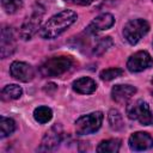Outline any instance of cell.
I'll list each match as a JSON object with an SVG mask.
<instances>
[{
  "instance_id": "7402d4cb",
  "label": "cell",
  "mask_w": 153,
  "mask_h": 153,
  "mask_svg": "<svg viewBox=\"0 0 153 153\" xmlns=\"http://www.w3.org/2000/svg\"><path fill=\"white\" fill-rule=\"evenodd\" d=\"M112 44H114V42H112L111 37H103V38H100V39L97 42V44L94 45L93 53H94L96 55H102V54L105 53L109 48H111Z\"/></svg>"
},
{
  "instance_id": "d4e9b609",
  "label": "cell",
  "mask_w": 153,
  "mask_h": 153,
  "mask_svg": "<svg viewBox=\"0 0 153 153\" xmlns=\"http://www.w3.org/2000/svg\"><path fill=\"white\" fill-rule=\"evenodd\" d=\"M152 1H153V0H152Z\"/></svg>"
},
{
  "instance_id": "ba28073f",
  "label": "cell",
  "mask_w": 153,
  "mask_h": 153,
  "mask_svg": "<svg viewBox=\"0 0 153 153\" xmlns=\"http://www.w3.org/2000/svg\"><path fill=\"white\" fill-rule=\"evenodd\" d=\"M16 50V35L11 26H2L0 38V55L2 59L12 55Z\"/></svg>"
},
{
  "instance_id": "9c48e42d",
  "label": "cell",
  "mask_w": 153,
  "mask_h": 153,
  "mask_svg": "<svg viewBox=\"0 0 153 153\" xmlns=\"http://www.w3.org/2000/svg\"><path fill=\"white\" fill-rule=\"evenodd\" d=\"M10 73L14 79L23 81V82L31 81L35 76L33 67L26 62H23V61L12 62L10 66Z\"/></svg>"
},
{
  "instance_id": "d6986e66",
  "label": "cell",
  "mask_w": 153,
  "mask_h": 153,
  "mask_svg": "<svg viewBox=\"0 0 153 153\" xmlns=\"http://www.w3.org/2000/svg\"><path fill=\"white\" fill-rule=\"evenodd\" d=\"M108 121H109V124L111 127V129L114 130H120L123 128V117L121 115V112L118 110H110L109 112V116H108Z\"/></svg>"
},
{
  "instance_id": "603a6c76",
  "label": "cell",
  "mask_w": 153,
  "mask_h": 153,
  "mask_svg": "<svg viewBox=\"0 0 153 153\" xmlns=\"http://www.w3.org/2000/svg\"><path fill=\"white\" fill-rule=\"evenodd\" d=\"M96 0H72L73 4L75 5H80V6H86V5H90L92 2H94Z\"/></svg>"
},
{
  "instance_id": "8fae6325",
  "label": "cell",
  "mask_w": 153,
  "mask_h": 153,
  "mask_svg": "<svg viewBox=\"0 0 153 153\" xmlns=\"http://www.w3.org/2000/svg\"><path fill=\"white\" fill-rule=\"evenodd\" d=\"M115 24V18L111 13H102L97 16L86 27L88 33H97L99 31H104L110 29Z\"/></svg>"
},
{
  "instance_id": "30bf717a",
  "label": "cell",
  "mask_w": 153,
  "mask_h": 153,
  "mask_svg": "<svg viewBox=\"0 0 153 153\" xmlns=\"http://www.w3.org/2000/svg\"><path fill=\"white\" fill-rule=\"evenodd\" d=\"M61 140H62V130L61 127L56 124L53 128H50V130H48L43 136L39 151H53L59 146Z\"/></svg>"
},
{
  "instance_id": "4fadbf2b",
  "label": "cell",
  "mask_w": 153,
  "mask_h": 153,
  "mask_svg": "<svg viewBox=\"0 0 153 153\" xmlns=\"http://www.w3.org/2000/svg\"><path fill=\"white\" fill-rule=\"evenodd\" d=\"M135 93H136V88L131 85H128V84L115 85L111 90V97L118 104L127 103Z\"/></svg>"
},
{
  "instance_id": "6da1fadb",
  "label": "cell",
  "mask_w": 153,
  "mask_h": 153,
  "mask_svg": "<svg viewBox=\"0 0 153 153\" xmlns=\"http://www.w3.org/2000/svg\"><path fill=\"white\" fill-rule=\"evenodd\" d=\"M78 16L72 10H65L59 12L57 14L50 17L39 29L38 33L43 39H53L63 33L69 26H72Z\"/></svg>"
},
{
  "instance_id": "5b68a950",
  "label": "cell",
  "mask_w": 153,
  "mask_h": 153,
  "mask_svg": "<svg viewBox=\"0 0 153 153\" xmlns=\"http://www.w3.org/2000/svg\"><path fill=\"white\" fill-rule=\"evenodd\" d=\"M103 114L100 111H94L87 115H84L81 117H79L75 121V131L79 135H87V134H92L96 133L102 123H103Z\"/></svg>"
},
{
  "instance_id": "8992f818",
  "label": "cell",
  "mask_w": 153,
  "mask_h": 153,
  "mask_svg": "<svg viewBox=\"0 0 153 153\" xmlns=\"http://www.w3.org/2000/svg\"><path fill=\"white\" fill-rule=\"evenodd\" d=\"M152 66H153V59L145 50H141V51L133 54L127 61V68L133 73L142 72V71H145Z\"/></svg>"
},
{
  "instance_id": "9a60e30c",
  "label": "cell",
  "mask_w": 153,
  "mask_h": 153,
  "mask_svg": "<svg viewBox=\"0 0 153 153\" xmlns=\"http://www.w3.org/2000/svg\"><path fill=\"white\" fill-rule=\"evenodd\" d=\"M121 148V140L120 139H109L102 141L97 146V152L99 153H116Z\"/></svg>"
},
{
  "instance_id": "2e32d148",
  "label": "cell",
  "mask_w": 153,
  "mask_h": 153,
  "mask_svg": "<svg viewBox=\"0 0 153 153\" xmlns=\"http://www.w3.org/2000/svg\"><path fill=\"white\" fill-rule=\"evenodd\" d=\"M23 94V90L20 86L18 85H14V84H11V85H7L2 88L1 91V98L2 100H14V99H18L20 98Z\"/></svg>"
},
{
  "instance_id": "e0dca14e",
  "label": "cell",
  "mask_w": 153,
  "mask_h": 153,
  "mask_svg": "<svg viewBox=\"0 0 153 153\" xmlns=\"http://www.w3.org/2000/svg\"><path fill=\"white\" fill-rule=\"evenodd\" d=\"M33 117H35V120H36L38 123L44 124V123H48V122L51 120V117H53V111H51L50 108L42 105V106H38V108H36V109L33 110Z\"/></svg>"
},
{
  "instance_id": "7c38bea8",
  "label": "cell",
  "mask_w": 153,
  "mask_h": 153,
  "mask_svg": "<svg viewBox=\"0 0 153 153\" xmlns=\"http://www.w3.org/2000/svg\"><path fill=\"white\" fill-rule=\"evenodd\" d=\"M129 147L133 151H146L153 147V137L145 131H136L129 137Z\"/></svg>"
},
{
  "instance_id": "44dd1931",
  "label": "cell",
  "mask_w": 153,
  "mask_h": 153,
  "mask_svg": "<svg viewBox=\"0 0 153 153\" xmlns=\"http://www.w3.org/2000/svg\"><path fill=\"white\" fill-rule=\"evenodd\" d=\"M1 5L7 13L13 14L23 8V0H1Z\"/></svg>"
},
{
  "instance_id": "5bb4252c",
  "label": "cell",
  "mask_w": 153,
  "mask_h": 153,
  "mask_svg": "<svg viewBox=\"0 0 153 153\" xmlns=\"http://www.w3.org/2000/svg\"><path fill=\"white\" fill-rule=\"evenodd\" d=\"M72 87L75 92H78L80 94H91L96 91L97 84L93 79H91L88 76H82V78H79L75 81H73Z\"/></svg>"
},
{
  "instance_id": "3957f363",
  "label": "cell",
  "mask_w": 153,
  "mask_h": 153,
  "mask_svg": "<svg viewBox=\"0 0 153 153\" xmlns=\"http://www.w3.org/2000/svg\"><path fill=\"white\" fill-rule=\"evenodd\" d=\"M126 111L130 120L137 121L142 126L153 124V111L151 110L149 105L141 99L130 103Z\"/></svg>"
},
{
  "instance_id": "ffe728a7",
  "label": "cell",
  "mask_w": 153,
  "mask_h": 153,
  "mask_svg": "<svg viewBox=\"0 0 153 153\" xmlns=\"http://www.w3.org/2000/svg\"><path fill=\"white\" fill-rule=\"evenodd\" d=\"M123 74V69L122 68H118V67H111V68H106L104 71L100 72L99 76L103 81H110V80H114L118 76H121Z\"/></svg>"
},
{
  "instance_id": "cb8c5ba5",
  "label": "cell",
  "mask_w": 153,
  "mask_h": 153,
  "mask_svg": "<svg viewBox=\"0 0 153 153\" xmlns=\"http://www.w3.org/2000/svg\"><path fill=\"white\" fill-rule=\"evenodd\" d=\"M152 84H153V79H152Z\"/></svg>"
},
{
  "instance_id": "52a82bcc",
  "label": "cell",
  "mask_w": 153,
  "mask_h": 153,
  "mask_svg": "<svg viewBox=\"0 0 153 153\" xmlns=\"http://www.w3.org/2000/svg\"><path fill=\"white\" fill-rule=\"evenodd\" d=\"M42 14H43L42 12H38V10H36V11H33V13L31 16H29L24 20V23L22 24L20 30H19V36L23 39H25V41L30 39L38 31V29H41L39 25H41V20H42Z\"/></svg>"
},
{
  "instance_id": "7a4b0ae2",
  "label": "cell",
  "mask_w": 153,
  "mask_h": 153,
  "mask_svg": "<svg viewBox=\"0 0 153 153\" xmlns=\"http://www.w3.org/2000/svg\"><path fill=\"white\" fill-rule=\"evenodd\" d=\"M73 66V60L69 56H53L47 59L39 67V73L44 78H54L66 73Z\"/></svg>"
},
{
  "instance_id": "277c9868",
  "label": "cell",
  "mask_w": 153,
  "mask_h": 153,
  "mask_svg": "<svg viewBox=\"0 0 153 153\" xmlns=\"http://www.w3.org/2000/svg\"><path fill=\"white\" fill-rule=\"evenodd\" d=\"M149 31V24L142 19H131L123 27V36L129 44H136Z\"/></svg>"
},
{
  "instance_id": "ac0fdd59",
  "label": "cell",
  "mask_w": 153,
  "mask_h": 153,
  "mask_svg": "<svg viewBox=\"0 0 153 153\" xmlns=\"http://www.w3.org/2000/svg\"><path fill=\"white\" fill-rule=\"evenodd\" d=\"M16 129V122L10 118V117H5L1 116L0 118V137H6L8 135H11Z\"/></svg>"
}]
</instances>
